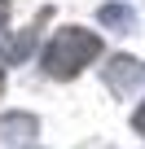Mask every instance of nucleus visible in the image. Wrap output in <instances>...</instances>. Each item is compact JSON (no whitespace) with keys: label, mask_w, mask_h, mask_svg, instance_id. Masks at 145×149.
<instances>
[{"label":"nucleus","mask_w":145,"mask_h":149,"mask_svg":"<svg viewBox=\"0 0 145 149\" xmlns=\"http://www.w3.org/2000/svg\"><path fill=\"white\" fill-rule=\"evenodd\" d=\"M101 53V40L84 26H66L53 35V44L44 48V70L53 74V79H75V74L84 66H92Z\"/></svg>","instance_id":"f257e3e1"},{"label":"nucleus","mask_w":145,"mask_h":149,"mask_svg":"<svg viewBox=\"0 0 145 149\" xmlns=\"http://www.w3.org/2000/svg\"><path fill=\"white\" fill-rule=\"evenodd\" d=\"M141 79H145V70H141L136 57H114V61L106 66V84H110V92H119V97H132V88H141Z\"/></svg>","instance_id":"f03ea898"},{"label":"nucleus","mask_w":145,"mask_h":149,"mask_svg":"<svg viewBox=\"0 0 145 149\" xmlns=\"http://www.w3.org/2000/svg\"><path fill=\"white\" fill-rule=\"evenodd\" d=\"M40 132V123L31 114H0V136H5L9 145H31Z\"/></svg>","instance_id":"7ed1b4c3"},{"label":"nucleus","mask_w":145,"mask_h":149,"mask_svg":"<svg viewBox=\"0 0 145 149\" xmlns=\"http://www.w3.org/2000/svg\"><path fill=\"white\" fill-rule=\"evenodd\" d=\"M110 31H132V22H136V13L127 9V5H101V13H97Z\"/></svg>","instance_id":"20e7f679"},{"label":"nucleus","mask_w":145,"mask_h":149,"mask_svg":"<svg viewBox=\"0 0 145 149\" xmlns=\"http://www.w3.org/2000/svg\"><path fill=\"white\" fill-rule=\"evenodd\" d=\"M31 48H35V26H27L13 44L0 48V61H22V57H31Z\"/></svg>","instance_id":"39448f33"},{"label":"nucleus","mask_w":145,"mask_h":149,"mask_svg":"<svg viewBox=\"0 0 145 149\" xmlns=\"http://www.w3.org/2000/svg\"><path fill=\"white\" fill-rule=\"evenodd\" d=\"M132 127H136V132H141V136H145V101H141V110H136V114H132Z\"/></svg>","instance_id":"423d86ee"},{"label":"nucleus","mask_w":145,"mask_h":149,"mask_svg":"<svg viewBox=\"0 0 145 149\" xmlns=\"http://www.w3.org/2000/svg\"><path fill=\"white\" fill-rule=\"evenodd\" d=\"M5 26H9V0H0V35H5Z\"/></svg>","instance_id":"0eeeda50"},{"label":"nucleus","mask_w":145,"mask_h":149,"mask_svg":"<svg viewBox=\"0 0 145 149\" xmlns=\"http://www.w3.org/2000/svg\"><path fill=\"white\" fill-rule=\"evenodd\" d=\"M0 92H5V74H0Z\"/></svg>","instance_id":"6e6552de"}]
</instances>
